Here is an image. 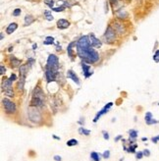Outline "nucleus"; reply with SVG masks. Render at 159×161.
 <instances>
[{
	"label": "nucleus",
	"instance_id": "nucleus-44",
	"mask_svg": "<svg viewBox=\"0 0 159 161\" xmlns=\"http://www.w3.org/2000/svg\"><path fill=\"white\" fill-rule=\"evenodd\" d=\"M0 69H1V75H4V74H5V72H6L5 67H4L3 65H1V66H0Z\"/></svg>",
	"mask_w": 159,
	"mask_h": 161
},
{
	"label": "nucleus",
	"instance_id": "nucleus-23",
	"mask_svg": "<svg viewBox=\"0 0 159 161\" xmlns=\"http://www.w3.org/2000/svg\"><path fill=\"white\" fill-rule=\"evenodd\" d=\"M10 62L12 64L13 67H17V66H21V61L19 59H17V58H15L14 56H11L10 57Z\"/></svg>",
	"mask_w": 159,
	"mask_h": 161
},
{
	"label": "nucleus",
	"instance_id": "nucleus-48",
	"mask_svg": "<svg viewBox=\"0 0 159 161\" xmlns=\"http://www.w3.org/2000/svg\"><path fill=\"white\" fill-rule=\"evenodd\" d=\"M56 50H57V51H60V50H61V45L59 46V43H58V46H57Z\"/></svg>",
	"mask_w": 159,
	"mask_h": 161
},
{
	"label": "nucleus",
	"instance_id": "nucleus-20",
	"mask_svg": "<svg viewBox=\"0 0 159 161\" xmlns=\"http://www.w3.org/2000/svg\"><path fill=\"white\" fill-rule=\"evenodd\" d=\"M115 31H116L118 34H123L125 33V30H124V26H123L122 24H120V23H118V22H116V23H115Z\"/></svg>",
	"mask_w": 159,
	"mask_h": 161
},
{
	"label": "nucleus",
	"instance_id": "nucleus-12",
	"mask_svg": "<svg viewBox=\"0 0 159 161\" xmlns=\"http://www.w3.org/2000/svg\"><path fill=\"white\" fill-rule=\"evenodd\" d=\"M128 133H129V142H130V143H135L136 138H138V136H139V132L136 130L131 129V130H129Z\"/></svg>",
	"mask_w": 159,
	"mask_h": 161
},
{
	"label": "nucleus",
	"instance_id": "nucleus-26",
	"mask_svg": "<svg viewBox=\"0 0 159 161\" xmlns=\"http://www.w3.org/2000/svg\"><path fill=\"white\" fill-rule=\"evenodd\" d=\"M117 17L120 18V19H125V18L128 17V13H127L125 10L121 9V10H119V11L117 12Z\"/></svg>",
	"mask_w": 159,
	"mask_h": 161
},
{
	"label": "nucleus",
	"instance_id": "nucleus-18",
	"mask_svg": "<svg viewBox=\"0 0 159 161\" xmlns=\"http://www.w3.org/2000/svg\"><path fill=\"white\" fill-rule=\"evenodd\" d=\"M17 29H18V24L17 23H11L8 27H7L6 33L8 34H13L14 32H15Z\"/></svg>",
	"mask_w": 159,
	"mask_h": 161
},
{
	"label": "nucleus",
	"instance_id": "nucleus-9",
	"mask_svg": "<svg viewBox=\"0 0 159 161\" xmlns=\"http://www.w3.org/2000/svg\"><path fill=\"white\" fill-rule=\"evenodd\" d=\"M57 75H58V71H55L53 69L45 67V79L47 80V83L54 82V80H56Z\"/></svg>",
	"mask_w": 159,
	"mask_h": 161
},
{
	"label": "nucleus",
	"instance_id": "nucleus-42",
	"mask_svg": "<svg viewBox=\"0 0 159 161\" xmlns=\"http://www.w3.org/2000/svg\"><path fill=\"white\" fill-rule=\"evenodd\" d=\"M151 142H152L153 143H157L159 141H158V138H157V137L155 136V137H152L151 138Z\"/></svg>",
	"mask_w": 159,
	"mask_h": 161
},
{
	"label": "nucleus",
	"instance_id": "nucleus-47",
	"mask_svg": "<svg viewBox=\"0 0 159 161\" xmlns=\"http://www.w3.org/2000/svg\"><path fill=\"white\" fill-rule=\"evenodd\" d=\"M141 141H142V142H147V141H148V138H141Z\"/></svg>",
	"mask_w": 159,
	"mask_h": 161
},
{
	"label": "nucleus",
	"instance_id": "nucleus-27",
	"mask_svg": "<svg viewBox=\"0 0 159 161\" xmlns=\"http://www.w3.org/2000/svg\"><path fill=\"white\" fill-rule=\"evenodd\" d=\"M67 146H75V145H78L79 144V142L78 140H76V138H71V140H69L67 143H66Z\"/></svg>",
	"mask_w": 159,
	"mask_h": 161
},
{
	"label": "nucleus",
	"instance_id": "nucleus-39",
	"mask_svg": "<svg viewBox=\"0 0 159 161\" xmlns=\"http://www.w3.org/2000/svg\"><path fill=\"white\" fill-rule=\"evenodd\" d=\"M121 140H123V136H122V135H118L116 138H114V142H115V143H118V142L121 141Z\"/></svg>",
	"mask_w": 159,
	"mask_h": 161
},
{
	"label": "nucleus",
	"instance_id": "nucleus-50",
	"mask_svg": "<svg viewBox=\"0 0 159 161\" xmlns=\"http://www.w3.org/2000/svg\"><path fill=\"white\" fill-rule=\"evenodd\" d=\"M120 161H124V158H121V159H120Z\"/></svg>",
	"mask_w": 159,
	"mask_h": 161
},
{
	"label": "nucleus",
	"instance_id": "nucleus-49",
	"mask_svg": "<svg viewBox=\"0 0 159 161\" xmlns=\"http://www.w3.org/2000/svg\"><path fill=\"white\" fill-rule=\"evenodd\" d=\"M0 38H1V40L3 39V38H4V36H3V34H1V36H0Z\"/></svg>",
	"mask_w": 159,
	"mask_h": 161
},
{
	"label": "nucleus",
	"instance_id": "nucleus-29",
	"mask_svg": "<svg viewBox=\"0 0 159 161\" xmlns=\"http://www.w3.org/2000/svg\"><path fill=\"white\" fill-rule=\"evenodd\" d=\"M153 61L156 63H159V49L155 51V53L153 55Z\"/></svg>",
	"mask_w": 159,
	"mask_h": 161
},
{
	"label": "nucleus",
	"instance_id": "nucleus-14",
	"mask_svg": "<svg viewBox=\"0 0 159 161\" xmlns=\"http://www.w3.org/2000/svg\"><path fill=\"white\" fill-rule=\"evenodd\" d=\"M67 78H68V79H71V80H73L74 83H76L77 85H80V84H81L79 77L76 75V73H75L73 70H68V72H67Z\"/></svg>",
	"mask_w": 159,
	"mask_h": 161
},
{
	"label": "nucleus",
	"instance_id": "nucleus-19",
	"mask_svg": "<svg viewBox=\"0 0 159 161\" xmlns=\"http://www.w3.org/2000/svg\"><path fill=\"white\" fill-rule=\"evenodd\" d=\"M77 45V42L76 41H73V42H71L70 44L68 45L67 47V53L69 55V57L71 58V59H73V57H74V53H73V47Z\"/></svg>",
	"mask_w": 159,
	"mask_h": 161
},
{
	"label": "nucleus",
	"instance_id": "nucleus-38",
	"mask_svg": "<svg viewBox=\"0 0 159 161\" xmlns=\"http://www.w3.org/2000/svg\"><path fill=\"white\" fill-rule=\"evenodd\" d=\"M78 124L84 127V125H85V118L84 117H81V118H80V120L78 121Z\"/></svg>",
	"mask_w": 159,
	"mask_h": 161
},
{
	"label": "nucleus",
	"instance_id": "nucleus-21",
	"mask_svg": "<svg viewBox=\"0 0 159 161\" xmlns=\"http://www.w3.org/2000/svg\"><path fill=\"white\" fill-rule=\"evenodd\" d=\"M78 132H79L80 135H84V136H86V137L90 135V131L88 130V129H85V128H84L83 126H81V127L79 128Z\"/></svg>",
	"mask_w": 159,
	"mask_h": 161
},
{
	"label": "nucleus",
	"instance_id": "nucleus-10",
	"mask_svg": "<svg viewBox=\"0 0 159 161\" xmlns=\"http://www.w3.org/2000/svg\"><path fill=\"white\" fill-rule=\"evenodd\" d=\"M144 121H146V125H154V124H158L159 121L155 120L153 118V116H152V113L151 112H146V116H144Z\"/></svg>",
	"mask_w": 159,
	"mask_h": 161
},
{
	"label": "nucleus",
	"instance_id": "nucleus-7",
	"mask_svg": "<svg viewBox=\"0 0 159 161\" xmlns=\"http://www.w3.org/2000/svg\"><path fill=\"white\" fill-rule=\"evenodd\" d=\"M116 33L117 32L115 31L111 26H108L104 34V39L106 42H112L116 39Z\"/></svg>",
	"mask_w": 159,
	"mask_h": 161
},
{
	"label": "nucleus",
	"instance_id": "nucleus-34",
	"mask_svg": "<svg viewBox=\"0 0 159 161\" xmlns=\"http://www.w3.org/2000/svg\"><path fill=\"white\" fill-rule=\"evenodd\" d=\"M21 13H22V10H21V9H19V8H17V9H15V10L13 11V16L18 17V16H20V15H21Z\"/></svg>",
	"mask_w": 159,
	"mask_h": 161
},
{
	"label": "nucleus",
	"instance_id": "nucleus-30",
	"mask_svg": "<svg viewBox=\"0 0 159 161\" xmlns=\"http://www.w3.org/2000/svg\"><path fill=\"white\" fill-rule=\"evenodd\" d=\"M44 3L47 5V6H49L50 8H53V5H54V1L53 0H44Z\"/></svg>",
	"mask_w": 159,
	"mask_h": 161
},
{
	"label": "nucleus",
	"instance_id": "nucleus-43",
	"mask_svg": "<svg viewBox=\"0 0 159 161\" xmlns=\"http://www.w3.org/2000/svg\"><path fill=\"white\" fill-rule=\"evenodd\" d=\"M110 3L112 4V6H115V5H117L118 4V1L119 0H109Z\"/></svg>",
	"mask_w": 159,
	"mask_h": 161
},
{
	"label": "nucleus",
	"instance_id": "nucleus-3",
	"mask_svg": "<svg viewBox=\"0 0 159 161\" xmlns=\"http://www.w3.org/2000/svg\"><path fill=\"white\" fill-rule=\"evenodd\" d=\"M28 117L33 124H39L42 121V115L39 108L33 105H30L28 108Z\"/></svg>",
	"mask_w": 159,
	"mask_h": 161
},
{
	"label": "nucleus",
	"instance_id": "nucleus-8",
	"mask_svg": "<svg viewBox=\"0 0 159 161\" xmlns=\"http://www.w3.org/2000/svg\"><path fill=\"white\" fill-rule=\"evenodd\" d=\"M113 106V102H108V103L101 109V110H99L97 113H96V115H95V118H93V123H97V121L99 120V118L101 116H103V115H105L106 113H108V111L110 110V108Z\"/></svg>",
	"mask_w": 159,
	"mask_h": 161
},
{
	"label": "nucleus",
	"instance_id": "nucleus-33",
	"mask_svg": "<svg viewBox=\"0 0 159 161\" xmlns=\"http://www.w3.org/2000/svg\"><path fill=\"white\" fill-rule=\"evenodd\" d=\"M102 135H103V138H104L105 141H108L110 138L109 133H108L107 131H102Z\"/></svg>",
	"mask_w": 159,
	"mask_h": 161
},
{
	"label": "nucleus",
	"instance_id": "nucleus-24",
	"mask_svg": "<svg viewBox=\"0 0 159 161\" xmlns=\"http://www.w3.org/2000/svg\"><path fill=\"white\" fill-rule=\"evenodd\" d=\"M43 44H45V45H52V44H54V38H52V36H46L45 40L43 41Z\"/></svg>",
	"mask_w": 159,
	"mask_h": 161
},
{
	"label": "nucleus",
	"instance_id": "nucleus-2",
	"mask_svg": "<svg viewBox=\"0 0 159 161\" xmlns=\"http://www.w3.org/2000/svg\"><path fill=\"white\" fill-rule=\"evenodd\" d=\"M31 105L35 106L38 108H43L45 106V96L43 91L39 86H37L33 91Z\"/></svg>",
	"mask_w": 159,
	"mask_h": 161
},
{
	"label": "nucleus",
	"instance_id": "nucleus-46",
	"mask_svg": "<svg viewBox=\"0 0 159 161\" xmlns=\"http://www.w3.org/2000/svg\"><path fill=\"white\" fill-rule=\"evenodd\" d=\"M35 48H38V44H37V43H33V49L35 50Z\"/></svg>",
	"mask_w": 159,
	"mask_h": 161
},
{
	"label": "nucleus",
	"instance_id": "nucleus-31",
	"mask_svg": "<svg viewBox=\"0 0 159 161\" xmlns=\"http://www.w3.org/2000/svg\"><path fill=\"white\" fill-rule=\"evenodd\" d=\"M110 157V151L109 150H105L103 153H102V158L103 159H108Z\"/></svg>",
	"mask_w": 159,
	"mask_h": 161
},
{
	"label": "nucleus",
	"instance_id": "nucleus-40",
	"mask_svg": "<svg viewBox=\"0 0 159 161\" xmlns=\"http://www.w3.org/2000/svg\"><path fill=\"white\" fill-rule=\"evenodd\" d=\"M53 159L55 160V161H62V157L60 156V155H54L53 156Z\"/></svg>",
	"mask_w": 159,
	"mask_h": 161
},
{
	"label": "nucleus",
	"instance_id": "nucleus-15",
	"mask_svg": "<svg viewBox=\"0 0 159 161\" xmlns=\"http://www.w3.org/2000/svg\"><path fill=\"white\" fill-rule=\"evenodd\" d=\"M69 26H70V22L65 19H60L57 21V28L60 29V30H65V29L69 28Z\"/></svg>",
	"mask_w": 159,
	"mask_h": 161
},
{
	"label": "nucleus",
	"instance_id": "nucleus-6",
	"mask_svg": "<svg viewBox=\"0 0 159 161\" xmlns=\"http://www.w3.org/2000/svg\"><path fill=\"white\" fill-rule=\"evenodd\" d=\"M12 84H13V82L10 79L3 80V82H2V91H4L6 96H9V97H13L14 96V91H13V89H12Z\"/></svg>",
	"mask_w": 159,
	"mask_h": 161
},
{
	"label": "nucleus",
	"instance_id": "nucleus-25",
	"mask_svg": "<svg viewBox=\"0 0 159 161\" xmlns=\"http://www.w3.org/2000/svg\"><path fill=\"white\" fill-rule=\"evenodd\" d=\"M25 78H20V80L17 84V89L19 91H23L24 90V86H25Z\"/></svg>",
	"mask_w": 159,
	"mask_h": 161
},
{
	"label": "nucleus",
	"instance_id": "nucleus-45",
	"mask_svg": "<svg viewBox=\"0 0 159 161\" xmlns=\"http://www.w3.org/2000/svg\"><path fill=\"white\" fill-rule=\"evenodd\" d=\"M52 138H54V140H56V141H60V140H61V138H60V137L56 136V135H52Z\"/></svg>",
	"mask_w": 159,
	"mask_h": 161
},
{
	"label": "nucleus",
	"instance_id": "nucleus-1",
	"mask_svg": "<svg viewBox=\"0 0 159 161\" xmlns=\"http://www.w3.org/2000/svg\"><path fill=\"white\" fill-rule=\"evenodd\" d=\"M77 54L82 60H84V62L88 64H95L99 60V54L97 53L96 50L93 49V47H90L86 50L83 51V52Z\"/></svg>",
	"mask_w": 159,
	"mask_h": 161
},
{
	"label": "nucleus",
	"instance_id": "nucleus-36",
	"mask_svg": "<svg viewBox=\"0 0 159 161\" xmlns=\"http://www.w3.org/2000/svg\"><path fill=\"white\" fill-rule=\"evenodd\" d=\"M142 152H143V155L146 156V157H148V156H150V150L149 149H144V150H142Z\"/></svg>",
	"mask_w": 159,
	"mask_h": 161
},
{
	"label": "nucleus",
	"instance_id": "nucleus-41",
	"mask_svg": "<svg viewBox=\"0 0 159 161\" xmlns=\"http://www.w3.org/2000/svg\"><path fill=\"white\" fill-rule=\"evenodd\" d=\"M11 80H12V82H15V80H17V76L15 75V74H12L11 76H10V78H9Z\"/></svg>",
	"mask_w": 159,
	"mask_h": 161
},
{
	"label": "nucleus",
	"instance_id": "nucleus-13",
	"mask_svg": "<svg viewBox=\"0 0 159 161\" xmlns=\"http://www.w3.org/2000/svg\"><path fill=\"white\" fill-rule=\"evenodd\" d=\"M90 43H91V46L92 47L99 48L101 46V44H102V43H101V41L97 38H95V35L93 34H90Z\"/></svg>",
	"mask_w": 159,
	"mask_h": 161
},
{
	"label": "nucleus",
	"instance_id": "nucleus-37",
	"mask_svg": "<svg viewBox=\"0 0 159 161\" xmlns=\"http://www.w3.org/2000/svg\"><path fill=\"white\" fill-rule=\"evenodd\" d=\"M33 63H34V60L33 59V58H30V59H28V64H27V65H28V68H31Z\"/></svg>",
	"mask_w": 159,
	"mask_h": 161
},
{
	"label": "nucleus",
	"instance_id": "nucleus-28",
	"mask_svg": "<svg viewBox=\"0 0 159 161\" xmlns=\"http://www.w3.org/2000/svg\"><path fill=\"white\" fill-rule=\"evenodd\" d=\"M51 11H45L44 12V16H45V19L47 20V21H52L54 18H53V16L51 15Z\"/></svg>",
	"mask_w": 159,
	"mask_h": 161
},
{
	"label": "nucleus",
	"instance_id": "nucleus-16",
	"mask_svg": "<svg viewBox=\"0 0 159 161\" xmlns=\"http://www.w3.org/2000/svg\"><path fill=\"white\" fill-rule=\"evenodd\" d=\"M28 65H21V66H20V69H19V72H20V78H25V79H26L27 74H28Z\"/></svg>",
	"mask_w": 159,
	"mask_h": 161
},
{
	"label": "nucleus",
	"instance_id": "nucleus-11",
	"mask_svg": "<svg viewBox=\"0 0 159 161\" xmlns=\"http://www.w3.org/2000/svg\"><path fill=\"white\" fill-rule=\"evenodd\" d=\"M82 69H83V74H84L85 78H90L93 74V72L90 70V66L88 63L83 62L82 63Z\"/></svg>",
	"mask_w": 159,
	"mask_h": 161
},
{
	"label": "nucleus",
	"instance_id": "nucleus-22",
	"mask_svg": "<svg viewBox=\"0 0 159 161\" xmlns=\"http://www.w3.org/2000/svg\"><path fill=\"white\" fill-rule=\"evenodd\" d=\"M34 18L32 15H27L25 17V26H30L31 24L33 23Z\"/></svg>",
	"mask_w": 159,
	"mask_h": 161
},
{
	"label": "nucleus",
	"instance_id": "nucleus-17",
	"mask_svg": "<svg viewBox=\"0 0 159 161\" xmlns=\"http://www.w3.org/2000/svg\"><path fill=\"white\" fill-rule=\"evenodd\" d=\"M90 157L91 161H100L101 157H102V154L96 152V151H91L90 154Z\"/></svg>",
	"mask_w": 159,
	"mask_h": 161
},
{
	"label": "nucleus",
	"instance_id": "nucleus-35",
	"mask_svg": "<svg viewBox=\"0 0 159 161\" xmlns=\"http://www.w3.org/2000/svg\"><path fill=\"white\" fill-rule=\"evenodd\" d=\"M64 9H65L64 6H60V7H56V8H52L51 10L54 12H62V11H64Z\"/></svg>",
	"mask_w": 159,
	"mask_h": 161
},
{
	"label": "nucleus",
	"instance_id": "nucleus-32",
	"mask_svg": "<svg viewBox=\"0 0 159 161\" xmlns=\"http://www.w3.org/2000/svg\"><path fill=\"white\" fill-rule=\"evenodd\" d=\"M143 156H144V155H143V152H142V151H136V158L138 159V160L141 159Z\"/></svg>",
	"mask_w": 159,
	"mask_h": 161
},
{
	"label": "nucleus",
	"instance_id": "nucleus-5",
	"mask_svg": "<svg viewBox=\"0 0 159 161\" xmlns=\"http://www.w3.org/2000/svg\"><path fill=\"white\" fill-rule=\"evenodd\" d=\"M46 68L53 69L55 71H58L59 69V59L55 54H50L47 58V63H46Z\"/></svg>",
	"mask_w": 159,
	"mask_h": 161
},
{
	"label": "nucleus",
	"instance_id": "nucleus-4",
	"mask_svg": "<svg viewBox=\"0 0 159 161\" xmlns=\"http://www.w3.org/2000/svg\"><path fill=\"white\" fill-rule=\"evenodd\" d=\"M2 106L4 108V111L7 114H14L17 111V106L14 103L13 101H11L8 98H3L2 99Z\"/></svg>",
	"mask_w": 159,
	"mask_h": 161
}]
</instances>
